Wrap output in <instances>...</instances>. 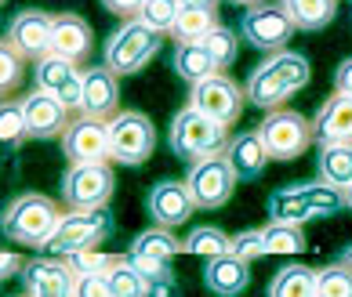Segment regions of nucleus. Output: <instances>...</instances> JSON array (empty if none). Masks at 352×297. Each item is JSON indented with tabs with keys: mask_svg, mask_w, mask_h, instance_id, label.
<instances>
[{
	"mask_svg": "<svg viewBox=\"0 0 352 297\" xmlns=\"http://www.w3.org/2000/svg\"><path fill=\"white\" fill-rule=\"evenodd\" d=\"M182 8H192V11H218V0H182Z\"/></svg>",
	"mask_w": 352,
	"mask_h": 297,
	"instance_id": "c03bdc74",
	"label": "nucleus"
},
{
	"mask_svg": "<svg viewBox=\"0 0 352 297\" xmlns=\"http://www.w3.org/2000/svg\"><path fill=\"white\" fill-rule=\"evenodd\" d=\"M283 11L291 15L294 29L316 33L323 25H331L338 15V0H283Z\"/></svg>",
	"mask_w": 352,
	"mask_h": 297,
	"instance_id": "a878e982",
	"label": "nucleus"
},
{
	"mask_svg": "<svg viewBox=\"0 0 352 297\" xmlns=\"http://www.w3.org/2000/svg\"><path fill=\"white\" fill-rule=\"evenodd\" d=\"M73 297H113L106 276H76Z\"/></svg>",
	"mask_w": 352,
	"mask_h": 297,
	"instance_id": "ea45409f",
	"label": "nucleus"
},
{
	"mask_svg": "<svg viewBox=\"0 0 352 297\" xmlns=\"http://www.w3.org/2000/svg\"><path fill=\"white\" fill-rule=\"evenodd\" d=\"M25 80V58L0 36V98H11Z\"/></svg>",
	"mask_w": 352,
	"mask_h": 297,
	"instance_id": "c9c22d12",
	"label": "nucleus"
},
{
	"mask_svg": "<svg viewBox=\"0 0 352 297\" xmlns=\"http://www.w3.org/2000/svg\"><path fill=\"white\" fill-rule=\"evenodd\" d=\"M178 250H182V239H175V232L153 225V228L135 236L127 257H131V265L146 279H164V276H171V261H175Z\"/></svg>",
	"mask_w": 352,
	"mask_h": 297,
	"instance_id": "ddd939ff",
	"label": "nucleus"
},
{
	"mask_svg": "<svg viewBox=\"0 0 352 297\" xmlns=\"http://www.w3.org/2000/svg\"><path fill=\"white\" fill-rule=\"evenodd\" d=\"M232 4H243V8H254V4H265V0H232Z\"/></svg>",
	"mask_w": 352,
	"mask_h": 297,
	"instance_id": "de8ad7c7",
	"label": "nucleus"
},
{
	"mask_svg": "<svg viewBox=\"0 0 352 297\" xmlns=\"http://www.w3.org/2000/svg\"><path fill=\"white\" fill-rule=\"evenodd\" d=\"M342 261H345V265H349V268H352V243H349V247H345V250H342Z\"/></svg>",
	"mask_w": 352,
	"mask_h": 297,
	"instance_id": "a18cd8bd",
	"label": "nucleus"
},
{
	"mask_svg": "<svg viewBox=\"0 0 352 297\" xmlns=\"http://www.w3.org/2000/svg\"><path fill=\"white\" fill-rule=\"evenodd\" d=\"M316 297H352V268L345 261L316 268Z\"/></svg>",
	"mask_w": 352,
	"mask_h": 297,
	"instance_id": "e433bc0d",
	"label": "nucleus"
},
{
	"mask_svg": "<svg viewBox=\"0 0 352 297\" xmlns=\"http://www.w3.org/2000/svg\"><path fill=\"white\" fill-rule=\"evenodd\" d=\"M171 66H175V73L182 76V80H189V84H200V80H207V76L218 73L211 55L204 51V44H178Z\"/></svg>",
	"mask_w": 352,
	"mask_h": 297,
	"instance_id": "cd10ccee",
	"label": "nucleus"
},
{
	"mask_svg": "<svg viewBox=\"0 0 352 297\" xmlns=\"http://www.w3.org/2000/svg\"><path fill=\"white\" fill-rule=\"evenodd\" d=\"M25 141L22 98H0V149H15Z\"/></svg>",
	"mask_w": 352,
	"mask_h": 297,
	"instance_id": "2f4dec72",
	"label": "nucleus"
},
{
	"mask_svg": "<svg viewBox=\"0 0 352 297\" xmlns=\"http://www.w3.org/2000/svg\"><path fill=\"white\" fill-rule=\"evenodd\" d=\"M33 84L36 91L58 98L66 109H80V91H84V69L58 55H44L33 62Z\"/></svg>",
	"mask_w": 352,
	"mask_h": 297,
	"instance_id": "4468645a",
	"label": "nucleus"
},
{
	"mask_svg": "<svg viewBox=\"0 0 352 297\" xmlns=\"http://www.w3.org/2000/svg\"><path fill=\"white\" fill-rule=\"evenodd\" d=\"M309 58L298 55V51H276V55H265V62H258L247 76L243 91H247V102L258 109H283L287 98H294L302 87L309 84Z\"/></svg>",
	"mask_w": 352,
	"mask_h": 297,
	"instance_id": "f257e3e1",
	"label": "nucleus"
},
{
	"mask_svg": "<svg viewBox=\"0 0 352 297\" xmlns=\"http://www.w3.org/2000/svg\"><path fill=\"white\" fill-rule=\"evenodd\" d=\"M229 254L240 257V261H258V257H265V236L262 228H247V232H236V236L229 239Z\"/></svg>",
	"mask_w": 352,
	"mask_h": 297,
	"instance_id": "58836bf2",
	"label": "nucleus"
},
{
	"mask_svg": "<svg viewBox=\"0 0 352 297\" xmlns=\"http://www.w3.org/2000/svg\"><path fill=\"white\" fill-rule=\"evenodd\" d=\"M160 44H164L160 33H153L149 25L131 19L106 40V62H102V66H106L113 76H131V73H138L142 66H149V62L160 55Z\"/></svg>",
	"mask_w": 352,
	"mask_h": 297,
	"instance_id": "39448f33",
	"label": "nucleus"
},
{
	"mask_svg": "<svg viewBox=\"0 0 352 297\" xmlns=\"http://www.w3.org/2000/svg\"><path fill=\"white\" fill-rule=\"evenodd\" d=\"M19 297H30V294H19Z\"/></svg>",
	"mask_w": 352,
	"mask_h": 297,
	"instance_id": "09e8293b",
	"label": "nucleus"
},
{
	"mask_svg": "<svg viewBox=\"0 0 352 297\" xmlns=\"http://www.w3.org/2000/svg\"><path fill=\"white\" fill-rule=\"evenodd\" d=\"M269 297H316V268L287 265L269 283Z\"/></svg>",
	"mask_w": 352,
	"mask_h": 297,
	"instance_id": "bb28decb",
	"label": "nucleus"
},
{
	"mask_svg": "<svg viewBox=\"0 0 352 297\" xmlns=\"http://www.w3.org/2000/svg\"><path fill=\"white\" fill-rule=\"evenodd\" d=\"M218 25V11H192V8H182V15L175 22L171 36L178 44H200L207 33Z\"/></svg>",
	"mask_w": 352,
	"mask_h": 297,
	"instance_id": "c756f323",
	"label": "nucleus"
},
{
	"mask_svg": "<svg viewBox=\"0 0 352 297\" xmlns=\"http://www.w3.org/2000/svg\"><path fill=\"white\" fill-rule=\"evenodd\" d=\"M124 254H102V250H80V254H69L66 265L73 268V276H109L116 261Z\"/></svg>",
	"mask_w": 352,
	"mask_h": 297,
	"instance_id": "4c0bfd02",
	"label": "nucleus"
},
{
	"mask_svg": "<svg viewBox=\"0 0 352 297\" xmlns=\"http://www.w3.org/2000/svg\"><path fill=\"white\" fill-rule=\"evenodd\" d=\"M51 29H55V15H47L41 8L19 11L8 25L4 40L19 51L25 62H41L44 55H51Z\"/></svg>",
	"mask_w": 352,
	"mask_h": 297,
	"instance_id": "2eb2a0df",
	"label": "nucleus"
},
{
	"mask_svg": "<svg viewBox=\"0 0 352 297\" xmlns=\"http://www.w3.org/2000/svg\"><path fill=\"white\" fill-rule=\"evenodd\" d=\"M345 211L342 189L323 182H291L269 196V222L280 225H305L316 217H334Z\"/></svg>",
	"mask_w": 352,
	"mask_h": 297,
	"instance_id": "f03ea898",
	"label": "nucleus"
},
{
	"mask_svg": "<svg viewBox=\"0 0 352 297\" xmlns=\"http://www.w3.org/2000/svg\"><path fill=\"white\" fill-rule=\"evenodd\" d=\"M342 196H345V211H352V185H349V189L342 192Z\"/></svg>",
	"mask_w": 352,
	"mask_h": 297,
	"instance_id": "49530a36",
	"label": "nucleus"
},
{
	"mask_svg": "<svg viewBox=\"0 0 352 297\" xmlns=\"http://www.w3.org/2000/svg\"><path fill=\"white\" fill-rule=\"evenodd\" d=\"M204 51L211 55V62H214V69L221 73V69H229L232 62H236V55H240V40H236V33L232 29H226V25H214L211 33L204 36Z\"/></svg>",
	"mask_w": 352,
	"mask_h": 297,
	"instance_id": "72a5a7b5",
	"label": "nucleus"
},
{
	"mask_svg": "<svg viewBox=\"0 0 352 297\" xmlns=\"http://www.w3.org/2000/svg\"><path fill=\"white\" fill-rule=\"evenodd\" d=\"M113 214L109 211H69L62 214V222L55 228V236L47 239V247L55 257H69L80 250H98V243H106L113 236Z\"/></svg>",
	"mask_w": 352,
	"mask_h": 297,
	"instance_id": "423d86ee",
	"label": "nucleus"
},
{
	"mask_svg": "<svg viewBox=\"0 0 352 297\" xmlns=\"http://www.w3.org/2000/svg\"><path fill=\"white\" fill-rule=\"evenodd\" d=\"M62 152L69 163H109V123L87 116L73 120L62 134Z\"/></svg>",
	"mask_w": 352,
	"mask_h": 297,
	"instance_id": "dca6fc26",
	"label": "nucleus"
},
{
	"mask_svg": "<svg viewBox=\"0 0 352 297\" xmlns=\"http://www.w3.org/2000/svg\"><path fill=\"white\" fill-rule=\"evenodd\" d=\"M146 206H149V217L160 228H175V225H186L197 203H192L186 182H156L146 196Z\"/></svg>",
	"mask_w": 352,
	"mask_h": 297,
	"instance_id": "aec40b11",
	"label": "nucleus"
},
{
	"mask_svg": "<svg viewBox=\"0 0 352 297\" xmlns=\"http://www.w3.org/2000/svg\"><path fill=\"white\" fill-rule=\"evenodd\" d=\"M0 4H4V0H0Z\"/></svg>",
	"mask_w": 352,
	"mask_h": 297,
	"instance_id": "8fccbe9b",
	"label": "nucleus"
},
{
	"mask_svg": "<svg viewBox=\"0 0 352 297\" xmlns=\"http://www.w3.org/2000/svg\"><path fill=\"white\" fill-rule=\"evenodd\" d=\"M265 236V254H302L309 247L302 225H280V222H269L262 228Z\"/></svg>",
	"mask_w": 352,
	"mask_h": 297,
	"instance_id": "473e14b6",
	"label": "nucleus"
},
{
	"mask_svg": "<svg viewBox=\"0 0 352 297\" xmlns=\"http://www.w3.org/2000/svg\"><path fill=\"white\" fill-rule=\"evenodd\" d=\"M229 239L221 228L214 225H200V228H192L186 239H182V254H197L204 257V261H211V257H221V254H229Z\"/></svg>",
	"mask_w": 352,
	"mask_h": 297,
	"instance_id": "c85d7f7f",
	"label": "nucleus"
},
{
	"mask_svg": "<svg viewBox=\"0 0 352 297\" xmlns=\"http://www.w3.org/2000/svg\"><path fill=\"white\" fill-rule=\"evenodd\" d=\"M316 174L323 185H334L345 192L352 185V145H320Z\"/></svg>",
	"mask_w": 352,
	"mask_h": 297,
	"instance_id": "393cba45",
	"label": "nucleus"
},
{
	"mask_svg": "<svg viewBox=\"0 0 352 297\" xmlns=\"http://www.w3.org/2000/svg\"><path fill=\"white\" fill-rule=\"evenodd\" d=\"M240 36L265 55H276V51H287V40L294 36V22L283 4H254L243 11Z\"/></svg>",
	"mask_w": 352,
	"mask_h": 297,
	"instance_id": "f8f14e48",
	"label": "nucleus"
},
{
	"mask_svg": "<svg viewBox=\"0 0 352 297\" xmlns=\"http://www.w3.org/2000/svg\"><path fill=\"white\" fill-rule=\"evenodd\" d=\"M226 160L232 167V174H236V182H254V178L265 174V163H269L265 141L258 138V131H243L236 138H229Z\"/></svg>",
	"mask_w": 352,
	"mask_h": 297,
	"instance_id": "5701e85b",
	"label": "nucleus"
},
{
	"mask_svg": "<svg viewBox=\"0 0 352 297\" xmlns=\"http://www.w3.org/2000/svg\"><path fill=\"white\" fill-rule=\"evenodd\" d=\"M25 268V257L15 250H0V283H8L11 276H22Z\"/></svg>",
	"mask_w": 352,
	"mask_h": 297,
	"instance_id": "79ce46f5",
	"label": "nucleus"
},
{
	"mask_svg": "<svg viewBox=\"0 0 352 297\" xmlns=\"http://www.w3.org/2000/svg\"><path fill=\"white\" fill-rule=\"evenodd\" d=\"M247 283H251V268H247V261H240V257H232V254L211 257V261L204 265V287L214 297H236V294L247 290Z\"/></svg>",
	"mask_w": 352,
	"mask_h": 297,
	"instance_id": "b1692460",
	"label": "nucleus"
},
{
	"mask_svg": "<svg viewBox=\"0 0 352 297\" xmlns=\"http://www.w3.org/2000/svg\"><path fill=\"white\" fill-rule=\"evenodd\" d=\"M106 283H109L113 297H149V279L131 265V257H127V254L116 261V268L106 276Z\"/></svg>",
	"mask_w": 352,
	"mask_h": 297,
	"instance_id": "7c9ffc66",
	"label": "nucleus"
},
{
	"mask_svg": "<svg viewBox=\"0 0 352 297\" xmlns=\"http://www.w3.org/2000/svg\"><path fill=\"white\" fill-rule=\"evenodd\" d=\"M182 15V0H146L138 11V22L142 25H149L153 33H171L175 29V22Z\"/></svg>",
	"mask_w": 352,
	"mask_h": 297,
	"instance_id": "f704fd0d",
	"label": "nucleus"
},
{
	"mask_svg": "<svg viewBox=\"0 0 352 297\" xmlns=\"http://www.w3.org/2000/svg\"><path fill=\"white\" fill-rule=\"evenodd\" d=\"M167 141H171L175 156H182L186 163H197V160L221 156V152H226V145H229V127L207 120L204 112H197V109L186 106L182 112H175Z\"/></svg>",
	"mask_w": 352,
	"mask_h": 297,
	"instance_id": "20e7f679",
	"label": "nucleus"
},
{
	"mask_svg": "<svg viewBox=\"0 0 352 297\" xmlns=\"http://www.w3.org/2000/svg\"><path fill=\"white\" fill-rule=\"evenodd\" d=\"M316 145H352V98L331 95L312 120Z\"/></svg>",
	"mask_w": 352,
	"mask_h": 297,
	"instance_id": "4be33fe9",
	"label": "nucleus"
},
{
	"mask_svg": "<svg viewBox=\"0 0 352 297\" xmlns=\"http://www.w3.org/2000/svg\"><path fill=\"white\" fill-rule=\"evenodd\" d=\"M243 106H247V91L232 84L226 73L207 76V80L192 84V91H189V109L204 112L207 120H214L221 127L236 123L240 116H243Z\"/></svg>",
	"mask_w": 352,
	"mask_h": 297,
	"instance_id": "9d476101",
	"label": "nucleus"
},
{
	"mask_svg": "<svg viewBox=\"0 0 352 297\" xmlns=\"http://www.w3.org/2000/svg\"><path fill=\"white\" fill-rule=\"evenodd\" d=\"M91 25L73 15V11H62L55 15V29H51V55L73 62V66H84L87 55H91Z\"/></svg>",
	"mask_w": 352,
	"mask_h": 297,
	"instance_id": "412c9836",
	"label": "nucleus"
},
{
	"mask_svg": "<svg viewBox=\"0 0 352 297\" xmlns=\"http://www.w3.org/2000/svg\"><path fill=\"white\" fill-rule=\"evenodd\" d=\"M334 95L352 98V58H345L342 66L334 69Z\"/></svg>",
	"mask_w": 352,
	"mask_h": 297,
	"instance_id": "37998d69",
	"label": "nucleus"
},
{
	"mask_svg": "<svg viewBox=\"0 0 352 297\" xmlns=\"http://www.w3.org/2000/svg\"><path fill=\"white\" fill-rule=\"evenodd\" d=\"M142 4H146V0H102V8H106L109 15H116V19H124V22H131V19H138V11H142Z\"/></svg>",
	"mask_w": 352,
	"mask_h": 297,
	"instance_id": "a19ab883",
	"label": "nucleus"
},
{
	"mask_svg": "<svg viewBox=\"0 0 352 297\" xmlns=\"http://www.w3.org/2000/svg\"><path fill=\"white\" fill-rule=\"evenodd\" d=\"M120 76H113L106 66L84 69V91H80V116L87 120H113L120 112Z\"/></svg>",
	"mask_w": 352,
	"mask_h": 297,
	"instance_id": "f3484780",
	"label": "nucleus"
},
{
	"mask_svg": "<svg viewBox=\"0 0 352 297\" xmlns=\"http://www.w3.org/2000/svg\"><path fill=\"white\" fill-rule=\"evenodd\" d=\"M58 222H62L58 200L44 196V192H22V196H15L4 206L0 232L11 243H22V247H47V239L55 236Z\"/></svg>",
	"mask_w": 352,
	"mask_h": 297,
	"instance_id": "7ed1b4c3",
	"label": "nucleus"
},
{
	"mask_svg": "<svg viewBox=\"0 0 352 297\" xmlns=\"http://www.w3.org/2000/svg\"><path fill=\"white\" fill-rule=\"evenodd\" d=\"M116 178L109 163H69L62 174V203L69 211H106Z\"/></svg>",
	"mask_w": 352,
	"mask_h": 297,
	"instance_id": "0eeeda50",
	"label": "nucleus"
},
{
	"mask_svg": "<svg viewBox=\"0 0 352 297\" xmlns=\"http://www.w3.org/2000/svg\"><path fill=\"white\" fill-rule=\"evenodd\" d=\"M156 131L153 120L138 109H120L109 120V160L124 167H138L153 156Z\"/></svg>",
	"mask_w": 352,
	"mask_h": 297,
	"instance_id": "6e6552de",
	"label": "nucleus"
},
{
	"mask_svg": "<svg viewBox=\"0 0 352 297\" xmlns=\"http://www.w3.org/2000/svg\"><path fill=\"white\" fill-rule=\"evenodd\" d=\"M22 109H25V138H36V141H47V138H62L69 131V109L62 106L58 98H51L44 91H33L22 98Z\"/></svg>",
	"mask_w": 352,
	"mask_h": 297,
	"instance_id": "a211bd4d",
	"label": "nucleus"
},
{
	"mask_svg": "<svg viewBox=\"0 0 352 297\" xmlns=\"http://www.w3.org/2000/svg\"><path fill=\"white\" fill-rule=\"evenodd\" d=\"M22 283L30 297H73L76 276L66 257H41V261H25Z\"/></svg>",
	"mask_w": 352,
	"mask_h": 297,
	"instance_id": "6ab92c4d",
	"label": "nucleus"
},
{
	"mask_svg": "<svg viewBox=\"0 0 352 297\" xmlns=\"http://www.w3.org/2000/svg\"><path fill=\"white\" fill-rule=\"evenodd\" d=\"M186 189L197 211H214V206H226L232 200V189H236V174L221 156H207V160H197L189 163V174H186Z\"/></svg>",
	"mask_w": 352,
	"mask_h": 297,
	"instance_id": "9b49d317",
	"label": "nucleus"
},
{
	"mask_svg": "<svg viewBox=\"0 0 352 297\" xmlns=\"http://www.w3.org/2000/svg\"><path fill=\"white\" fill-rule=\"evenodd\" d=\"M258 138L265 141L269 160H298L312 145V120H305L294 109H272L265 112V120L258 123Z\"/></svg>",
	"mask_w": 352,
	"mask_h": 297,
	"instance_id": "1a4fd4ad",
	"label": "nucleus"
}]
</instances>
